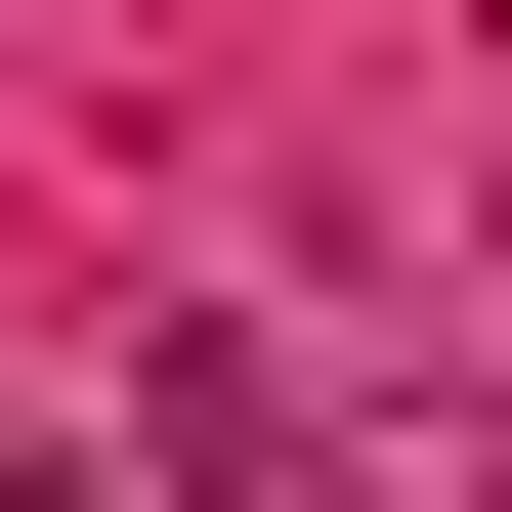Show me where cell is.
Masks as SVG:
<instances>
[{"label":"cell","instance_id":"6da1fadb","mask_svg":"<svg viewBox=\"0 0 512 512\" xmlns=\"http://www.w3.org/2000/svg\"><path fill=\"white\" fill-rule=\"evenodd\" d=\"M0 512H128V470H86V427H0Z\"/></svg>","mask_w":512,"mask_h":512}]
</instances>
